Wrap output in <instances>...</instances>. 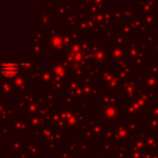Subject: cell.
Returning a JSON list of instances; mask_svg holds the SVG:
<instances>
[{"label": "cell", "mask_w": 158, "mask_h": 158, "mask_svg": "<svg viewBox=\"0 0 158 158\" xmlns=\"http://www.w3.org/2000/svg\"><path fill=\"white\" fill-rule=\"evenodd\" d=\"M2 70L7 76H12L18 72V68L13 65V64H6L2 67Z\"/></svg>", "instance_id": "1"}]
</instances>
